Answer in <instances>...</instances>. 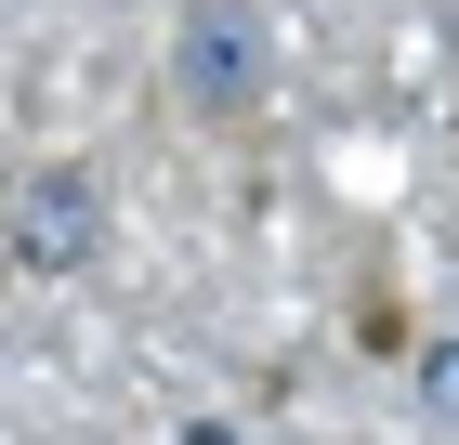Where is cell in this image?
<instances>
[{
  "mask_svg": "<svg viewBox=\"0 0 459 445\" xmlns=\"http://www.w3.org/2000/svg\"><path fill=\"white\" fill-rule=\"evenodd\" d=\"M263 66H276L263 0H184L171 79H184V105H197V118H249V105H263Z\"/></svg>",
  "mask_w": 459,
  "mask_h": 445,
  "instance_id": "cell-1",
  "label": "cell"
},
{
  "mask_svg": "<svg viewBox=\"0 0 459 445\" xmlns=\"http://www.w3.org/2000/svg\"><path fill=\"white\" fill-rule=\"evenodd\" d=\"M92 249H106V197H92V171H27V184H13V262L79 275Z\"/></svg>",
  "mask_w": 459,
  "mask_h": 445,
  "instance_id": "cell-2",
  "label": "cell"
},
{
  "mask_svg": "<svg viewBox=\"0 0 459 445\" xmlns=\"http://www.w3.org/2000/svg\"><path fill=\"white\" fill-rule=\"evenodd\" d=\"M433 406H446V419H459V354H433Z\"/></svg>",
  "mask_w": 459,
  "mask_h": 445,
  "instance_id": "cell-3",
  "label": "cell"
}]
</instances>
